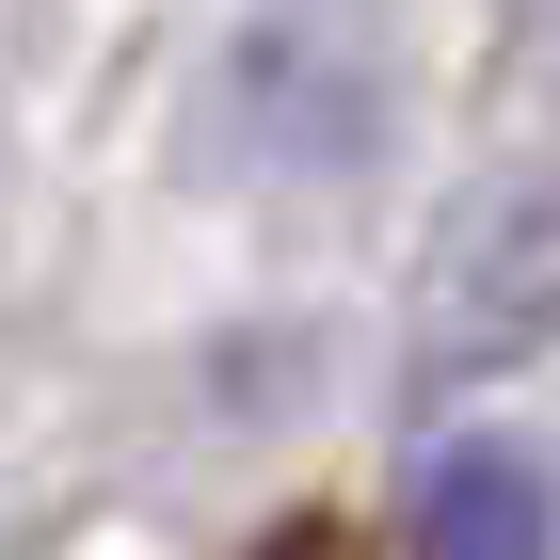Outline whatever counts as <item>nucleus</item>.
<instances>
[{
	"instance_id": "1",
	"label": "nucleus",
	"mask_w": 560,
	"mask_h": 560,
	"mask_svg": "<svg viewBox=\"0 0 560 560\" xmlns=\"http://www.w3.org/2000/svg\"><path fill=\"white\" fill-rule=\"evenodd\" d=\"M560 545V497L513 432H465L417 465V560H545Z\"/></svg>"
},
{
	"instance_id": "2",
	"label": "nucleus",
	"mask_w": 560,
	"mask_h": 560,
	"mask_svg": "<svg viewBox=\"0 0 560 560\" xmlns=\"http://www.w3.org/2000/svg\"><path fill=\"white\" fill-rule=\"evenodd\" d=\"M257 560H369V528H337V513H304V528H272Z\"/></svg>"
}]
</instances>
